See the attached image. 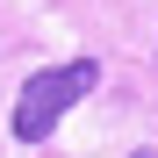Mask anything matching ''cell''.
Here are the masks:
<instances>
[{"mask_svg": "<svg viewBox=\"0 0 158 158\" xmlns=\"http://www.w3.org/2000/svg\"><path fill=\"white\" fill-rule=\"evenodd\" d=\"M101 86V65L94 58H72V65H50V72H36L29 86H22V101H15V137L22 144H43L50 129L65 122V108L79 94H94Z\"/></svg>", "mask_w": 158, "mask_h": 158, "instance_id": "cell-1", "label": "cell"}, {"mask_svg": "<svg viewBox=\"0 0 158 158\" xmlns=\"http://www.w3.org/2000/svg\"><path fill=\"white\" fill-rule=\"evenodd\" d=\"M129 158H151V151H129Z\"/></svg>", "mask_w": 158, "mask_h": 158, "instance_id": "cell-2", "label": "cell"}]
</instances>
